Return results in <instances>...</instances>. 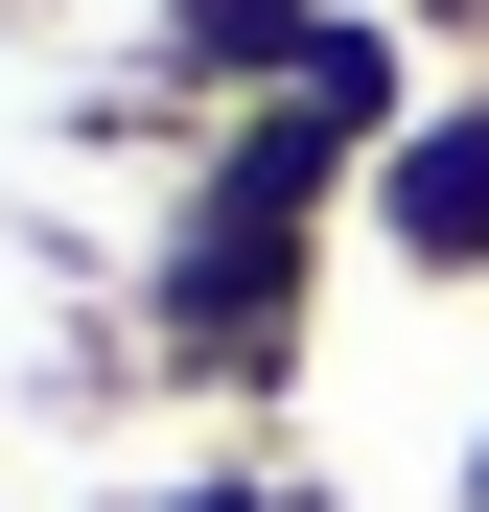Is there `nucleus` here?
<instances>
[{"instance_id":"obj_1","label":"nucleus","mask_w":489,"mask_h":512,"mask_svg":"<svg viewBox=\"0 0 489 512\" xmlns=\"http://www.w3.org/2000/svg\"><path fill=\"white\" fill-rule=\"evenodd\" d=\"M303 326H326L303 233H210V210L140 233V373L163 396H303Z\"/></svg>"},{"instance_id":"obj_2","label":"nucleus","mask_w":489,"mask_h":512,"mask_svg":"<svg viewBox=\"0 0 489 512\" xmlns=\"http://www.w3.org/2000/svg\"><path fill=\"white\" fill-rule=\"evenodd\" d=\"M163 210H210V233H350L373 210V117H326V94H257V117H210L187 140V187H163Z\"/></svg>"},{"instance_id":"obj_3","label":"nucleus","mask_w":489,"mask_h":512,"mask_svg":"<svg viewBox=\"0 0 489 512\" xmlns=\"http://www.w3.org/2000/svg\"><path fill=\"white\" fill-rule=\"evenodd\" d=\"M350 233H373L420 303H489V70H443V94L373 140V210H350Z\"/></svg>"},{"instance_id":"obj_4","label":"nucleus","mask_w":489,"mask_h":512,"mask_svg":"<svg viewBox=\"0 0 489 512\" xmlns=\"http://www.w3.org/2000/svg\"><path fill=\"white\" fill-rule=\"evenodd\" d=\"M117 512H303V466H140Z\"/></svg>"},{"instance_id":"obj_5","label":"nucleus","mask_w":489,"mask_h":512,"mask_svg":"<svg viewBox=\"0 0 489 512\" xmlns=\"http://www.w3.org/2000/svg\"><path fill=\"white\" fill-rule=\"evenodd\" d=\"M396 24H420V47H443V70H489V0H396Z\"/></svg>"},{"instance_id":"obj_6","label":"nucleus","mask_w":489,"mask_h":512,"mask_svg":"<svg viewBox=\"0 0 489 512\" xmlns=\"http://www.w3.org/2000/svg\"><path fill=\"white\" fill-rule=\"evenodd\" d=\"M466 512H489V419H466Z\"/></svg>"},{"instance_id":"obj_7","label":"nucleus","mask_w":489,"mask_h":512,"mask_svg":"<svg viewBox=\"0 0 489 512\" xmlns=\"http://www.w3.org/2000/svg\"><path fill=\"white\" fill-rule=\"evenodd\" d=\"M0 24H47V0H0Z\"/></svg>"}]
</instances>
